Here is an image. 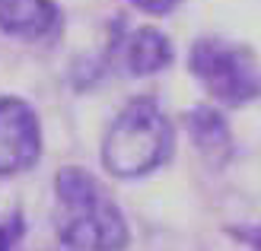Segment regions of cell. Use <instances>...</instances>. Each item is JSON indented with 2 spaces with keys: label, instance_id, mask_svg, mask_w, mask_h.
Segmentation results:
<instances>
[{
  "label": "cell",
  "instance_id": "obj_1",
  "mask_svg": "<svg viewBox=\"0 0 261 251\" xmlns=\"http://www.w3.org/2000/svg\"><path fill=\"white\" fill-rule=\"evenodd\" d=\"M55 232L70 251H124L127 219L93 172L64 165L55 178Z\"/></svg>",
  "mask_w": 261,
  "mask_h": 251
},
{
  "label": "cell",
  "instance_id": "obj_2",
  "mask_svg": "<svg viewBox=\"0 0 261 251\" xmlns=\"http://www.w3.org/2000/svg\"><path fill=\"white\" fill-rule=\"evenodd\" d=\"M175 127L150 96L130 99L102 137V165L115 178H143L172 159Z\"/></svg>",
  "mask_w": 261,
  "mask_h": 251
},
{
  "label": "cell",
  "instance_id": "obj_3",
  "mask_svg": "<svg viewBox=\"0 0 261 251\" xmlns=\"http://www.w3.org/2000/svg\"><path fill=\"white\" fill-rule=\"evenodd\" d=\"M188 70L223 108H242L261 99V61L249 45L204 35L188 48Z\"/></svg>",
  "mask_w": 261,
  "mask_h": 251
},
{
  "label": "cell",
  "instance_id": "obj_4",
  "mask_svg": "<svg viewBox=\"0 0 261 251\" xmlns=\"http://www.w3.org/2000/svg\"><path fill=\"white\" fill-rule=\"evenodd\" d=\"M42 159V124L19 96H0V178L29 172Z\"/></svg>",
  "mask_w": 261,
  "mask_h": 251
},
{
  "label": "cell",
  "instance_id": "obj_5",
  "mask_svg": "<svg viewBox=\"0 0 261 251\" xmlns=\"http://www.w3.org/2000/svg\"><path fill=\"white\" fill-rule=\"evenodd\" d=\"M61 7L55 0H0V32L19 42H55L61 35Z\"/></svg>",
  "mask_w": 261,
  "mask_h": 251
},
{
  "label": "cell",
  "instance_id": "obj_6",
  "mask_svg": "<svg viewBox=\"0 0 261 251\" xmlns=\"http://www.w3.org/2000/svg\"><path fill=\"white\" fill-rule=\"evenodd\" d=\"M115 64L127 76H156L172 64V42L153 25H140L130 32H118L115 42Z\"/></svg>",
  "mask_w": 261,
  "mask_h": 251
},
{
  "label": "cell",
  "instance_id": "obj_7",
  "mask_svg": "<svg viewBox=\"0 0 261 251\" xmlns=\"http://www.w3.org/2000/svg\"><path fill=\"white\" fill-rule=\"evenodd\" d=\"M185 127H188V137L194 143V150L211 165H226L232 159L236 140H232V130L226 124V118L220 115V108H214V105L191 108L185 115Z\"/></svg>",
  "mask_w": 261,
  "mask_h": 251
},
{
  "label": "cell",
  "instance_id": "obj_8",
  "mask_svg": "<svg viewBox=\"0 0 261 251\" xmlns=\"http://www.w3.org/2000/svg\"><path fill=\"white\" fill-rule=\"evenodd\" d=\"M22 239V216L19 213H10L0 219V251H16Z\"/></svg>",
  "mask_w": 261,
  "mask_h": 251
},
{
  "label": "cell",
  "instance_id": "obj_9",
  "mask_svg": "<svg viewBox=\"0 0 261 251\" xmlns=\"http://www.w3.org/2000/svg\"><path fill=\"white\" fill-rule=\"evenodd\" d=\"M226 232H229L239 245L252 248V251H261V226H229Z\"/></svg>",
  "mask_w": 261,
  "mask_h": 251
},
{
  "label": "cell",
  "instance_id": "obj_10",
  "mask_svg": "<svg viewBox=\"0 0 261 251\" xmlns=\"http://www.w3.org/2000/svg\"><path fill=\"white\" fill-rule=\"evenodd\" d=\"M134 10L140 13H150V16H166V13H172L181 0H127Z\"/></svg>",
  "mask_w": 261,
  "mask_h": 251
}]
</instances>
